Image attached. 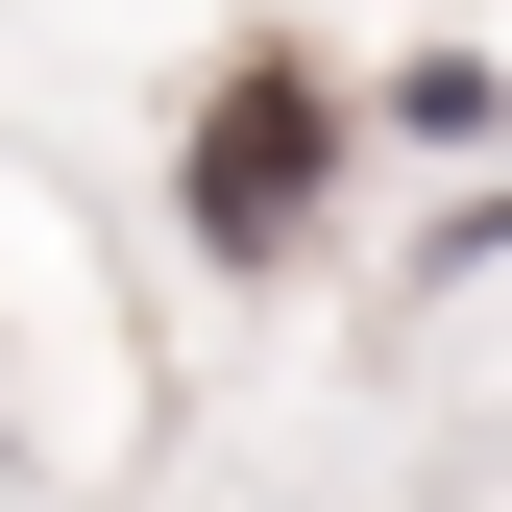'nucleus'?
<instances>
[{
    "mask_svg": "<svg viewBox=\"0 0 512 512\" xmlns=\"http://www.w3.org/2000/svg\"><path fill=\"white\" fill-rule=\"evenodd\" d=\"M317 171H342V98H317L293 49H244V74L196 98V244H220V269H269V244L317 220Z\"/></svg>",
    "mask_w": 512,
    "mask_h": 512,
    "instance_id": "1",
    "label": "nucleus"
}]
</instances>
